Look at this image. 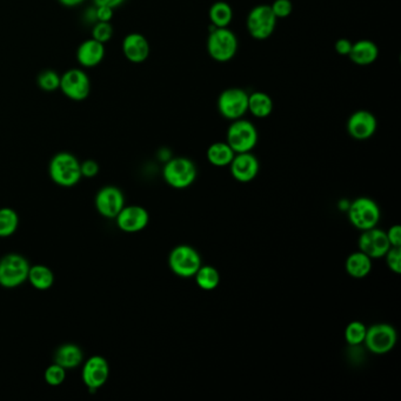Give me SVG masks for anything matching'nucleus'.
<instances>
[{
  "mask_svg": "<svg viewBox=\"0 0 401 401\" xmlns=\"http://www.w3.org/2000/svg\"><path fill=\"white\" fill-rule=\"evenodd\" d=\"M218 111L232 122L243 118L248 112V93L243 88H226L218 98Z\"/></svg>",
  "mask_w": 401,
  "mask_h": 401,
  "instance_id": "nucleus-9",
  "label": "nucleus"
},
{
  "mask_svg": "<svg viewBox=\"0 0 401 401\" xmlns=\"http://www.w3.org/2000/svg\"><path fill=\"white\" fill-rule=\"evenodd\" d=\"M196 285L203 291H214L220 284V274L217 268L209 265H201L194 274Z\"/></svg>",
  "mask_w": 401,
  "mask_h": 401,
  "instance_id": "nucleus-27",
  "label": "nucleus"
},
{
  "mask_svg": "<svg viewBox=\"0 0 401 401\" xmlns=\"http://www.w3.org/2000/svg\"><path fill=\"white\" fill-rule=\"evenodd\" d=\"M379 57V49L376 42L368 39H361L353 42L352 50L348 55L352 63L357 64L359 66H367L374 63Z\"/></svg>",
  "mask_w": 401,
  "mask_h": 401,
  "instance_id": "nucleus-20",
  "label": "nucleus"
},
{
  "mask_svg": "<svg viewBox=\"0 0 401 401\" xmlns=\"http://www.w3.org/2000/svg\"><path fill=\"white\" fill-rule=\"evenodd\" d=\"M272 111L273 101L268 93L257 91L248 94V112L251 113L253 117L263 119L270 117Z\"/></svg>",
  "mask_w": 401,
  "mask_h": 401,
  "instance_id": "nucleus-25",
  "label": "nucleus"
},
{
  "mask_svg": "<svg viewBox=\"0 0 401 401\" xmlns=\"http://www.w3.org/2000/svg\"><path fill=\"white\" fill-rule=\"evenodd\" d=\"M109 376V361L103 355H92L83 365L81 380L91 393L103 387L107 383Z\"/></svg>",
  "mask_w": 401,
  "mask_h": 401,
  "instance_id": "nucleus-12",
  "label": "nucleus"
},
{
  "mask_svg": "<svg viewBox=\"0 0 401 401\" xmlns=\"http://www.w3.org/2000/svg\"><path fill=\"white\" fill-rule=\"evenodd\" d=\"M27 281L38 291H47L55 284V274L50 268L38 263L29 266Z\"/></svg>",
  "mask_w": 401,
  "mask_h": 401,
  "instance_id": "nucleus-23",
  "label": "nucleus"
},
{
  "mask_svg": "<svg viewBox=\"0 0 401 401\" xmlns=\"http://www.w3.org/2000/svg\"><path fill=\"white\" fill-rule=\"evenodd\" d=\"M49 176L60 187H73L83 178L80 161L70 152H59L50 160Z\"/></svg>",
  "mask_w": 401,
  "mask_h": 401,
  "instance_id": "nucleus-1",
  "label": "nucleus"
},
{
  "mask_svg": "<svg viewBox=\"0 0 401 401\" xmlns=\"http://www.w3.org/2000/svg\"><path fill=\"white\" fill-rule=\"evenodd\" d=\"M345 268L352 278L364 279L372 271V259L361 251L353 252L348 255Z\"/></svg>",
  "mask_w": 401,
  "mask_h": 401,
  "instance_id": "nucleus-22",
  "label": "nucleus"
},
{
  "mask_svg": "<svg viewBox=\"0 0 401 401\" xmlns=\"http://www.w3.org/2000/svg\"><path fill=\"white\" fill-rule=\"evenodd\" d=\"M19 226V216L11 207L0 209V238H9L16 233Z\"/></svg>",
  "mask_w": 401,
  "mask_h": 401,
  "instance_id": "nucleus-28",
  "label": "nucleus"
},
{
  "mask_svg": "<svg viewBox=\"0 0 401 401\" xmlns=\"http://www.w3.org/2000/svg\"><path fill=\"white\" fill-rule=\"evenodd\" d=\"M65 379H66V370L55 363L50 365L44 372V380L47 385L53 387L60 386Z\"/></svg>",
  "mask_w": 401,
  "mask_h": 401,
  "instance_id": "nucleus-31",
  "label": "nucleus"
},
{
  "mask_svg": "<svg viewBox=\"0 0 401 401\" xmlns=\"http://www.w3.org/2000/svg\"><path fill=\"white\" fill-rule=\"evenodd\" d=\"M386 257V263L391 271L400 274L401 273V247H391Z\"/></svg>",
  "mask_w": 401,
  "mask_h": 401,
  "instance_id": "nucleus-34",
  "label": "nucleus"
},
{
  "mask_svg": "<svg viewBox=\"0 0 401 401\" xmlns=\"http://www.w3.org/2000/svg\"><path fill=\"white\" fill-rule=\"evenodd\" d=\"M209 18L214 27H229L233 21V9L226 1H216L209 8Z\"/></svg>",
  "mask_w": 401,
  "mask_h": 401,
  "instance_id": "nucleus-26",
  "label": "nucleus"
},
{
  "mask_svg": "<svg viewBox=\"0 0 401 401\" xmlns=\"http://www.w3.org/2000/svg\"><path fill=\"white\" fill-rule=\"evenodd\" d=\"M389 244L392 247H401V227L400 225H393L386 232Z\"/></svg>",
  "mask_w": 401,
  "mask_h": 401,
  "instance_id": "nucleus-36",
  "label": "nucleus"
},
{
  "mask_svg": "<svg viewBox=\"0 0 401 401\" xmlns=\"http://www.w3.org/2000/svg\"><path fill=\"white\" fill-rule=\"evenodd\" d=\"M105 55V44L96 42L93 38L86 39L77 49V60L85 68L98 66L104 60Z\"/></svg>",
  "mask_w": 401,
  "mask_h": 401,
  "instance_id": "nucleus-19",
  "label": "nucleus"
},
{
  "mask_svg": "<svg viewBox=\"0 0 401 401\" xmlns=\"http://www.w3.org/2000/svg\"><path fill=\"white\" fill-rule=\"evenodd\" d=\"M201 265L200 255L188 245H178L168 255L170 270L180 278H192Z\"/></svg>",
  "mask_w": 401,
  "mask_h": 401,
  "instance_id": "nucleus-7",
  "label": "nucleus"
},
{
  "mask_svg": "<svg viewBox=\"0 0 401 401\" xmlns=\"http://www.w3.org/2000/svg\"><path fill=\"white\" fill-rule=\"evenodd\" d=\"M37 84L45 92H55L60 86V75L53 70H45L38 75Z\"/></svg>",
  "mask_w": 401,
  "mask_h": 401,
  "instance_id": "nucleus-30",
  "label": "nucleus"
},
{
  "mask_svg": "<svg viewBox=\"0 0 401 401\" xmlns=\"http://www.w3.org/2000/svg\"><path fill=\"white\" fill-rule=\"evenodd\" d=\"M238 51V38L229 27H209L207 52L218 63H227Z\"/></svg>",
  "mask_w": 401,
  "mask_h": 401,
  "instance_id": "nucleus-2",
  "label": "nucleus"
},
{
  "mask_svg": "<svg viewBox=\"0 0 401 401\" xmlns=\"http://www.w3.org/2000/svg\"><path fill=\"white\" fill-rule=\"evenodd\" d=\"M96 212L106 219H116L125 206V196L120 188L113 185L101 187L94 198Z\"/></svg>",
  "mask_w": 401,
  "mask_h": 401,
  "instance_id": "nucleus-13",
  "label": "nucleus"
},
{
  "mask_svg": "<svg viewBox=\"0 0 401 401\" xmlns=\"http://www.w3.org/2000/svg\"><path fill=\"white\" fill-rule=\"evenodd\" d=\"M53 361L65 370L77 368L84 361V353L78 345L67 343L60 345L53 355Z\"/></svg>",
  "mask_w": 401,
  "mask_h": 401,
  "instance_id": "nucleus-21",
  "label": "nucleus"
},
{
  "mask_svg": "<svg viewBox=\"0 0 401 401\" xmlns=\"http://www.w3.org/2000/svg\"><path fill=\"white\" fill-rule=\"evenodd\" d=\"M93 3L96 6H109L111 9H117L125 3V0H93Z\"/></svg>",
  "mask_w": 401,
  "mask_h": 401,
  "instance_id": "nucleus-39",
  "label": "nucleus"
},
{
  "mask_svg": "<svg viewBox=\"0 0 401 401\" xmlns=\"http://www.w3.org/2000/svg\"><path fill=\"white\" fill-rule=\"evenodd\" d=\"M367 327L361 322H352L345 328V340L348 345L357 346L364 343Z\"/></svg>",
  "mask_w": 401,
  "mask_h": 401,
  "instance_id": "nucleus-29",
  "label": "nucleus"
},
{
  "mask_svg": "<svg viewBox=\"0 0 401 401\" xmlns=\"http://www.w3.org/2000/svg\"><path fill=\"white\" fill-rule=\"evenodd\" d=\"M358 246L359 251L368 255L371 259L383 258L392 247L386 232L376 227L363 231V233L360 234Z\"/></svg>",
  "mask_w": 401,
  "mask_h": 401,
  "instance_id": "nucleus-14",
  "label": "nucleus"
},
{
  "mask_svg": "<svg viewBox=\"0 0 401 401\" xmlns=\"http://www.w3.org/2000/svg\"><path fill=\"white\" fill-rule=\"evenodd\" d=\"M92 38L96 39V42L106 44L109 42L113 38L114 34V29L111 23H104V21H96L93 24L92 27Z\"/></svg>",
  "mask_w": 401,
  "mask_h": 401,
  "instance_id": "nucleus-32",
  "label": "nucleus"
},
{
  "mask_svg": "<svg viewBox=\"0 0 401 401\" xmlns=\"http://www.w3.org/2000/svg\"><path fill=\"white\" fill-rule=\"evenodd\" d=\"M352 45H353V42L351 40H348L346 38H341V39H339L335 42V49L338 55L348 57L352 50Z\"/></svg>",
  "mask_w": 401,
  "mask_h": 401,
  "instance_id": "nucleus-38",
  "label": "nucleus"
},
{
  "mask_svg": "<svg viewBox=\"0 0 401 401\" xmlns=\"http://www.w3.org/2000/svg\"><path fill=\"white\" fill-rule=\"evenodd\" d=\"M59 90L73 101H83L91 92V80L81 68H71L60 75Z\"/></svg>",
  "mask_w": 401,
  "mask_h": 401,
  "instance_id": "nucleus-10",
  "label": "nucleus"
},
{
  "mask_svg": "<svg viewBox=\"0 0 401 401\" xmlns=\"http://www.w3.org/2000/svg\"><path fill=\"white\" fill-rule=\"evenodd\" d=\"M206 155L211 165H214L216 168H225V166H230L235 153L227 142H214L207 148Z\"/></svg>",
  "mask_w": 401,
  "mask_h": 401,
  "instance_id": "nucleus-24",
  "label": "nucleus"
},
{
  "mask_svg": "<svg viewBox=\"0 0 401 401\" xmlns=\"http://www.w3.org/2000/svg\"><path fill=\"white\" fill-rule=\"evenodd\" d=\"M276 21L278 19L272 12L270 5H258L247 16V31L257 40H266L274 32Z\"/></svg>",
  "mask_w": 401,
  "mask_h": 401,
  "instance_id": "nucleus-8",
  "label": "nucleus"
},
{
  "mask_svg": "<svg viewBox=\"0 0 401 401\" xmlns=\"http://www.w3.org/2000/svg\"><path fill=\"white\" fill-rule=\"evenodd\" d=\"M122 53L125 58L133 64H142L150 55V44L142 34H127L122 44Z\"/></svg>",
  "mask_w": 401,
  "mask_h": 401,
  "instance_id": "nucleus-18",
  "label": "nucleus"
},
{
  "mask_svg": "<svg viewBox=\"0 0 401 401\" xmlns=\"http://www.w3.org/2000/svg\"><path fill=\"white\" fill-rule=\"evenodd\" d=\"M113 16H114V9H111L109 6H96V21L111 23Z\"/></svg>",
  "mask_w": 401,
  "mask_h": 401,
  "instance_id": "nucleus-37",
  "label": "nucleus"
},
{
  "mask_svg": "<svg viewBox=\"0 0 401 401\" xmlns=\"http://www.w3.org/2000/svg\"><path fill=\"white\" fill-rule=\"evenodd\" d=\"M364 343L374 354H386L397 344V332L389 324H376L368 327Z\"/></svg>",
  "mask_w": 401,
  "mask_h": 401,
  "instance_id": "nucleus-11",
  "label": "nucleus"
},
{
  "mask_svg": "<svg viewBox=\"0 0 401 401\" xmlns=\"http://www.w3.org/2000/svg\"><path fill=\"white\" fill-rule=\"evenodd\" d=\"M150 222V214L142 206H124L116 217L118 229L125 233H137L145 230Z\"/></svg>",
  "mask_w": 401,
  "mask_h": 401,
  "instance_id": "nucleus-15",
  "label": "nucleus"
},
{
  "mask_svg": "<svg viewBox=\"0 0 401 401\" xmlns=\"http://www.w3.org/2000/svg\"><path fill=\"white\" fill-rule=\"evenodd\" d=\"M163 177L171 187L184 190L190 187L196 180V165L191 159L185 157L170 159L164 166Z\"/></svg>",
  "mask_w": 401,
  "mask_h": 401,
  "instance_id": "nucleus-4",
  "label": "nucleus"
},
{
  "mask_svg": "<svg viewBox=\"0 0 401 401\" xmlns=\"http://www.w3.org/2000/svg\"><path fill=\"white\" fill-rule=\"evenodd\" d=\"M378 122L372 112L359 109L352 113L347 120V132L355 140H367L376 133Z\"/></svg>",
  "mask_w": 401,
  "mask_h": 401,
  "instance_id": "nucleus-16",
  "label": "nucleus"
},
{
  "mask_svg": "<svg viewBox=\"0 0 401 401\" xmlns=\"http://www.w3.org/2000/svg\"><path fill=\"white\" fill-rule=\"evenodd\" d=\"M60 4L66 6V8H75V6H79L83 4L85 0H58Z\"/></svg>",
  "mask_w": 401,
  "mask_h": 401,
  "instance_id": "nucleus-40",
  "label": "nucleus"
},
{
  "mask_svg": "<svg viewBox=\"0 0 401 401\" xmlns=\"http://www.w3.org/2000/svg\"><path fill=\"white\" fill-rule=\"evenodd\" d=\"M231 174L239 183H250L259 173V160L251 152L235 153L230 164Z\"/></svg>",
  "mask_w": 401,
  "mask_h": 401,
  "instance_id": "nucleus-17",
  "label": "nucleus"
},
{
  "mask_svg": "<svg viewBox=\"0 0 401 401\" xmlns=\"http://www.w3.org/2000/svg\"><path fill=\"white\" fill-rule=\"evenodd\" d=\"M348 220L355 229L360 231L370 230L376 227L380 220V209L376 201L360 196L355 199L348 207Z\"/></svg>",
  "mask_w": 401,
  "mask_h": 401,
  "instance_id": "nucleus-5",
  "label": "nucleus"
},
{
  "mask_svg": "<svg viewBox=\"0 0 401 401\" xmlns=\"http://www.w3.org/2000/svg\"><path fill=\"white\" fill-rule=\"evenodd\" d=\"M271 6L272 12L274 13L276 19H284L291 16L293 5L291 0H274Z\"/></svg>",
  "mask_w": 401,
  "mask_h": 401,
  "instance_id": "nucleus-33",
  "label": "nucleus"
},
{
  "mask_svg": "<svg viewBox=\"0 0 401 401\" xmlns=\"http://www.w3.org/2000/svg\"><path fill=\"white\" fill-rule=\"evenodd\" d=\"M80 172H81L83 178L92 179L94 177L98 176V173H99V164L96 163V160H92V159L85 160L83 163H80Z\"/></svg>",
  "mask_w": 401,
  "mask_h": 401,
  "instance_id": "nucleus-35",
  "label": "nucleus"
},
{
  "mask_svg": "<svg viewBox=\"0 0 401 401\" xmlns=\"http://www.w3.org/2000/svg\"><path fill=\"white\" fill-rule=\"evenodd\" d=\"M29 263L24 255L10 253L0 259V286L17 289L27 281Z\"/></svg>",
  "mask_w": 401,
  "mask_h": 401,
  "instance_id": "nucleus-3",
  "label": "nucleus"
},
{
  "mask_svg": "<svg viewBox=\"0 0 401 401\" xmlns=\"http://www.w3.org/2000/svg\"><path fill=\"white\" fill-rule=\"evenodd\" d=\"M226 142L230 145L234 153L251 152L258 142V131L251 122L240 118L233 120L229 127Z\"/></svg>",
  "mask_w": 401,
  "mask_h": 401,
  "instance_id": "nucleus-6",
  "label": "nucleus"
}]
</instances>
